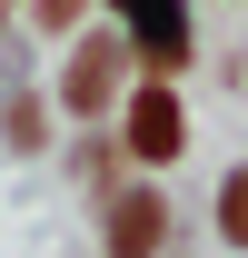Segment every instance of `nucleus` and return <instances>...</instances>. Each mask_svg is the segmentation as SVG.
I'll return each instance as SVG.
<instances>
[{"instance_id":"3","label":"nucleus","mask_w":248,"mask_h":258,"mask_svg":"<svg viewBox=\"0 0 248 258\" xmlns=\"http://www.w3.org/2000/svg\"><path fill=\"white\" fill-rule=\"evenodd\" d=\"M60 90H70V109H99V99L119 90V60H109V50H80V60H70V80H60Z\"/></svg>"},{"instance_id":"4","label":"nucleus","mask_w":248,"mask_h":258,"mask_svg":"<svg viewBox=\"0 0 248 258\" xmlns=\"http://www.w3.org/2000/svg\"><path fill=\"white\" fill-rule=\"evenodd\" d=\"M218 228H228V238H238V248H248V169H238V179H228V189H218Z\"/></svg>"},{"instance_id":"5","label":"nucleus","mask_w":248,"mask_h":258,"mask_svg":"<svg viewBox=\"0 0 248 258\" xmlns=\"http://www.w3.org/2000/svg\"><path fill=\"white\" fill-rule=\"evenodd\" d=\"M0 129H10V149H40V99H10V119H0Z\"/></svg>"},{"instance_id":"1","label":"nucleus","mask_w":248,"mask_h":258,"mask_svg":"<svg viewBox=\"0 0 248 258\" xmlns=\"http://www.w3.org/2000/svg\"><path fill=\"white\" fill-rule=\"evenodd\" d=\"M179 139H189V129H179V99H169V90H139V99H129V149H139V159H179Z\"/></svg>"},{"instance_id":"2","label":"nucleus","mask_w":248,"mask_h":258,"mask_svg":"<svg viewBox=\"0 0 248 258\" xmlns=\"http://www.w3.org/2000/svg\"><path fill=\"white\" fill-rule=\"evenodd\" d=\"M159 199H119V209H109V258H149L159 248Z\"/></svg>"}]
</instances>
